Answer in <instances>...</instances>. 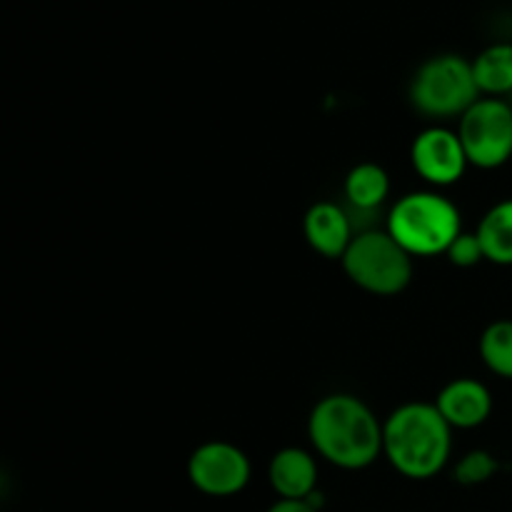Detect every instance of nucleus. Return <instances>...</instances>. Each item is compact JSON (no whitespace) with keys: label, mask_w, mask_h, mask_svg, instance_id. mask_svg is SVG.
I'll return each instance as SVG.
<instances>
[{"label":"nucleus","mask_w":512,"mask_h":512,"mask_svg":"<svg viewBox=\"0 0 512 512\" xmlns=\"http://www.w3.org/2000/svg\"><path fill=\"white\" fill-rule=\"evenodd\" d=\"M435 405L450 423V428L473 430L480 428L493 413V395H490L488 385H483L480 380L458 378L440 390Z\"/></svg>","instance_id":"obj_9"},{"label":"nucleus","mask_w":512,"mask_h":512,"mask_svg":"<svg viewBox=\"0 0 512 512\" xmlns=\"http://www.w3.org/2000/svg\"><path fill=\"white\" fill-rule=\"evenodd\" d=\"M270 488L278 500H308L318 493V463L303 448H283L268 465Z\"/></svg>","instance_id":"obj_11"},{"label":"nucleus","mask_w":512,"mask_h":512,"mask_svg":"<svg viewBox=\"0 0 512 512\" xmlns=\"http://www.w3.org/2000/svg\"><path fill=\"white\" fill-rule=\"evenodd\" d=\"M250 460L238 445L210 440L193 450L188 460V478L198 493L210 498H233L250 483Z\"/></svg>","instance_id":"obj_7"},{"label":"nucleus","mask_w":512,"mask_h":512,"mask_svg":"<svg viewBox=\"0 0 512 512\" xmlns=\"http://www.w3.org/2000/svg\"><path fill=\"white\" fill-rule=\"evenodd\" d=\"M340 263L360 290L380 298L403 293L413 280V255L388 230L355 235Z\"/></svg>","instance_id":"obj_5"},{"label":"nucleus","mask_w":512,"mask_h":512,"mask_svg":"<svg viewBox=\"0 0 512 512\" xmlns=\"http://www.w3.org/2000/svg\"><path fill=\"white\" fill-rule=\"evenodd\" d=\"M480 358L490 373L512 380V320H498L480 335Z\"/></svg>","instance_id":"obj_15"},{"label":"nucleus","mask_w":512,"mask_h":512,"mask_svg":"<svg viewBox=\"0 0 512 512\" xmlns=\"http://www.w3.org/2000/svg\"><path fill=\"white\" fill-rule=\"evenodd\" d=\"M473 63L475 83L490 98L512 93V43H495L485 48Z\"/></svg>","instance_id":"obj_13"},{"label":"nucleus","mask_w":512,"mask_h":512,"mask_svg":"<svg viewBox=\"0 0 512 512\" xmlns=\"http://www.w3.org/2000/svg\"><path fill=\"white\" fill-rule=\"evenodd\" d=\"M388 233L418 258L448 253L450 243L458 238L460 210L453 200L433 190L408 193L393 205L388 215Z\"/></svg>","instance_id":"obj_3"},{"label":"nucleus","mask_w":512,"mask_h":512,"mask_svg":"<svg viewBox=\"0 0 512 512\" xmlns=\"http://www.w3.org/2000/svg\"><path fill=\"white\" fill-rule=\"evenodd\" d=\"M410 163L425 183L438 185V188L458 183L470 165L460 135L440 125L425 128L415 135L410 145Z\"/></svg>","instance_id":"obj_8"},{"label":"nucleus","mask_w":512,"mask_h":512,"mask_svg":"<svg viewBox=\"0 0 512 512\" xmlns=\"http://www.w3.org/2000/svg\"><path fill=\"white\" fill-rule=\"evenodd\" d=\"M315 453L340 470H365L383 455V425L360 398L325 395L308 418Z\"/></svg>","instance_id":"obj_1"},{"label":"nucleus","mask_w":512,"mask_h":512,"mask_svg":"<svg viewBox=\"0 0 512 512\" xmlns=\"http://www.w3.org/2000/svg\"><path fill=\"white\" fill-rule=\"evenodd\" d=\"M390 193V178L378 163H360L345 178V198L358 210H375Z\"/></svg>","instance_id":"obj_14"},{"label":"nucleus","mask_w":512,"mask_h":512,"mask_svg":"<svg viewBox=\"0 0 512 512\" xmlns=\"http://www.w3.org/2000/svg\"><path fill=\"white\" fill-rule=\"evenodd\" d=\"M265 512H318L305 500H278V503L270 505Z\"/></svg>","instance_id":"obj_18"},{"label":"nucleus","mask_w":512,"mask_h":512,"mask_svg":"<svg viewBox=\"0 0 512 512\" xmlns=\"http://www.w3.org/2000/svg\"><path fill=\"white\" fill-rule=\"evenodd\" d=\"M453 428L438 405L408 403L383 423V455L403 478L430 480L448 465Z\"/></svg>","instance_id":"obj_2"},{"label":"nucleus","mask_w":512,"mask_h":512,"mask_svg":"<svg viewBox=\"0 0 512 512\" xmlns=\"http://www.w3.org/2000/svg\"><path fill=\"white\" fill-rule=\"evenodd\" d=\"M475 233L483 245L485 260L495 265H512V198L493 205Z\"/></svg>","instance_id":"obj_12"},{"label":"nucleus","mask_w":512,"mask_h":512,"mask_svg":"<svg viewBox=\"0 0 512 512\" xmlns=\"http://www.w3.org/2000/svg\"><path fill=\"white\" fill-rule=\"evenodd\" d=\"M445 255H448L450 263L458 265V268H473V265H478L480 260H485L478 233H460L458 238L450 243L448 253Z\"/></svg>","instance_id":"obj_17"},{"label":"nucleus","mask_w":512,"mask_h":512,"mask_svg":"<svg viewBox=\"0 0 512 512\" xmlns=\"http://www.w3.org/2000/svg\"><path fill=\"white\" fill-rule=\"evenodd\" d=\"M498 468L500 463L495 460L493 453H488V450H470V453H465L463 458H460V463L455 465V480H458L460 485L473 488V485L488 483V480L498 473Z\"/></svg>","instance_id":"obj_16"},{"label":"nucleus","mask_w":512,"mask_h":512,"mask_svg":"<svg viewBox=\"0 0 512 512\" xmlns=\"http://www.w3.org/2000/svg\"><path fill=\"white\" fill-rule=\"evenodd\" d=\"M480 100L473 63L460 55L443 53L425 60L410 80V103L428 118H463Z\"/></svg>","instance_id":"obj_4"},{"label":"nucleus","mask_w":512,"mask_h":512,"mask_svg":"<svg viewBox=\"0 0 512 512\" xmlns=\"http://www.w3.org/2000/svg\"><path fill=\"white\" fill-rule=\"evenodd\" d=\"M460 143L468 163L495 170L512 158V108L503 98H480L460 118Z\"/></svg>","instance_id":"obj_6"},{"label":"nucleus","mask_w":512,"mask_h":512,"mask_svg":"<svg viewBox=\"0 0 512 512\" xmlns=\"http://www.w3.org/2000/svg\"><path fill=\"white\" fill-rule=\"evenodd\" d=\"M303 233L310 248L330 260H343L345 250L353 243V225L340 205L323 200L315 203L303 218Z\"/></svg>","instance_id":"obj_10"}]
</instances>
